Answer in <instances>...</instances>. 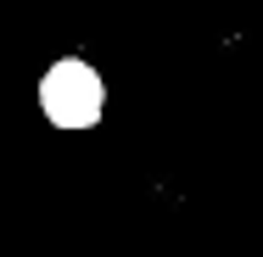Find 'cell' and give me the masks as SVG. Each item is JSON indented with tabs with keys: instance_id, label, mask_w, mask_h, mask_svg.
Here are the masks:
<instances>
[{
	"instance_id": "cell-1",
	"label": "cell",
	"mask_w": 263,
	"mask_h": 257,
	"mask_svg": "<svg viewBox=\"0 0 263 257\" xmlns=\"http://www.w3.org/2000/svg\"><path fill=\"white\" fill-rule=\"evenodd\" d=\"M101 106H106V84L90 62L62 56V62L45 67V78H40V112L51 117L56 129H96Z\"/></svg>"
}]
</instances>
